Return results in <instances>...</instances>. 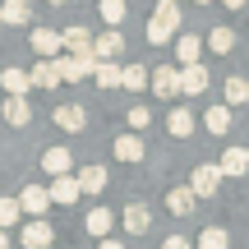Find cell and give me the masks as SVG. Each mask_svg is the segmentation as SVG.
Wrapping results in <instances>:
<instances>
[{
	"label": "cell",
	"instance_id": "33",
	"mask_svg": "<svg viewBox=\"0 0 249 249\" xmlns=\"http://www.w3.org/2000/svg\"><path fill=\"white\" fill-rule=\"evenodd\" d=\"M18 217H23V208H18V198H0V231H5V226H14Z\"/></svg>",
	"mask_w": 249,
	"mask_h": 249
},
{
	"label": "cell",
	"instance_id": "1",
	"mask_svg": "<svg viewBox=\"0 0 249 249\" xmlns=\"http://www.w3.org/2000/svg\"><path fill=\"white\" fill-rule=\"evenodd\" d=\"M180 23H185L180 5H157V9H152V18H148V42H152V46L171 42V37L180 33Z\"/></svg>",
	"mask_w": 249,
	"mask_h": 249
},
{
	"label": "cell",
	"instance_id": "30",
	"mask_svg": "<svg viewBox=\"0 0 249 249\" xmlns=\"http://www.w3.org/2000/svg\"><path fill=\"white\" fill-rule=\"evenodd\" d=\"M249 102V83L235 74V79H226V107H245Z\"/></svg>",
	"mask_w": 249,
	"mask_h": 249
},
{
	"label": "cell",
	"instance_id": "20",
	"mask_svg": "<svg viewBox=\"0 0 249 249\" xmlns=\"http://www.w3.org/2000/svg\"><path fill=\"white\" fill-rule=\"evenodd\" d=\"M0 88H5L9 97H23V92L33 88V79H28L23 70H5V74H0Z\"/></svg>",
	"mask_w": 249,
	"mask_h": 249
},
{
	"label": "cell",
	"instance_id": "13",
	"mask_svg": "<svg viewBox=\"0 0 249 249\" xmlns=\"http://www.w3.org/2000/svg\"><path fill=\"white\" fill-rule=\"evenodd\" d=\"M217 171H222V176H245L249 171V152L245 148H226L222 161H217Z\"/></svg>",
	"mask_w": 249,
	"mask_h": 249
},
{
	"label": "cell",
	"instance_id": "31",
	"mask_svg": "<svg viewBox=\"0 0 249 249\" xmlns=\"http://www.w3.org/2000/svg\"><path fill=\"white\" fill-rule=\"evenodd\" d=\"M226 245H231V235H226L222 226H208V231L198 235V249H226Z\"/></svg>",
	"mask_w": 249,
	"mask_h": 249
},
{
	"label": "cell",
	"instance_id": "18",
	"mask_svg": "<svg viewBox=\"0 0 249 249\" xmlns=\"http://www.w3.org/2000/svg\"><path fill=\"white\" fill-rule=\"evenodd\" d=\"M83 189H79V180L74 176H55V185H51V203H74Z\"/></svg>",
	"mask_w": 249,
	"mask_h": 249
},
{
	"label": "cell",
	"instance_id": "7",
	"mask_svg": "<svg viewBox=\"0 0 249 249\" xmlns=\"http://www.w3.org/2000/svg\"><path fill=\"white\" fill-rule=\"evenodd\" d=\"M18 208H23V213H33V217H42L46 208H51V189L28 185V189H23V198H18Z\"/></svg>",
	"mask_w": 249,
	"mask_h": 249
},
{
	"label": "cell",
	"instance_id": "6",
	"mask_svg": "<svg viewBox=\"0 0 249 249\" xmlns=\"http://www.w3.org/2000/svg\"><path fill=\"white\" fill-rule=\"evenodd\" d=\"M33 51L42 55V60H55V55H60V33H55V28H37L33 33Z\"/></svg>",
	"mask_w": 249,
	"mask_h": 249
},
{
	"label": "cell",
	"instance_id": "12",
	"mask_svg": "<svg viewBox=\"0 0 249 249\" xmlns=\"http://www.w3.org/2000/svg\"><path fill=\"white\" fill-rule=\"evenodd\" d=\"M120 222H124V231H129V235H143V231L152 226V213H148L143 203H129V208H124V217H120Z\"/></svg>",
	"mask_w": 249,
	"mask_h": 249
},
{
	"label": "cell",
	"instance_id": "41",
	"mask_svg": "<svg viewBox=\"0 0 249 249\" xmlns=\"http://www.w3.org/2000/svg\"><path fill=\"white\" fill-rule=\"evenodd\" d=\"M51 5H65V0H51Z\"/></svg>",
	"mask_w": 249,
	"mask_h": 249
},
{
	"label": "cell",
	"instance_id": "17",
	"mask_svg": "<svg viewBox=\"0 0 249 249\" xmlns=\"http://www.w3.org/2000/svg\"><path fill=\"white\" fill-rule=\"evenodd\" d=\"M83 226H88V235H97V240H107V231L116 226V217H111L107 208H92V213L83 217Z\"/></svg>",
	"mask_w": 249,
	"mask_h": 249
},
{
	"label": "cell",
	"instance_id": "35",
	"mask_svg": "<svg viewBox=\"0 0 249 249\" xmlns=\"http://www.w3.org/2000/svg\"><path fill=\"white\" fill-rule=\"evenodd\" d=\"M161 249H194V245H189L185 235H166V240H161Z\"/></svg>",
	"mask_w": 249,
	"mask_h": 249
},
{
	"label": "cell",
	"instance_id": "3",
	"mask_svg": "<svg viewBox=\"0 0 249 249\" xmlns=\"http://www.w3.org/2000/svg\"><path fill=\"white\" fill-rule=\"evenodd\" d=\"M189 189H194V198H213L217 189H222V171H217V161H203V166H194V176H189Z\"/></svg>",
	"mask_w": 249,
	"mask_h": 249
},
{
	"label": "cell",
	"instance_id": "2",
	"mask_svg": "<svg viewBox=\"0 0 249 249\" xmlns=\"http://www.w3.org/2000/svg\"><path fill=\"white\" fill-rule=\"evenodd\" d=\"M55 70H60L65 83H79V79H88V74L97 70V55H92V51H79V55L60 51V55H55Z\"/></svg>",
	"mask_w": 249,
	"mask_h": 249
},
{
	"label": "cell",
	"instance_id": "4",
	"mask_svg": "<svg viewBox=\"0 0 249 249\" xmlns=\"http://www.w3.org/2000/svg\"><path fill=\"white\" fill-rule=\"evenodd\" d=\"M148 88L157 92V97H180V70H171V65H161V70H152V79H148Z\"/></svg>",
	"mask_w": 249,
	"mask_h": 249
},
{
	"label": "cell",
	"instance_id": "36",
	"mask_svg": "<svg viewBox=\"0 0 249 249\" xmlns=\"http://www.w3.org/2000/svg\"><path fill=\"white\" fill-rule=\"evenodd\" d=\"M97 249H124V245H120V240H102Z\"/></svg>",
	"mask_w": 249,
	"mask_h": 249
},
{
	"label": "cell",
	"instance_id": "24",
	"mask_svg": "<svg viewBox=\"0 0 249 249\" xmlns=\"http://www.w3.org/2000/svg\"><path fill=\"white\" fill-rule=\"evenodd\" d=\"M148 79H152V74L143 70V65H124V70H120V88H129V92L148 88Z\"/></svg>",
	"mask_w": 249,
	"mask_h": 249
},
{
	"label": "cell",
	"instance_id": "15",
	"mask_svg": "<svg viewBox=\"0 0 249 249\" xmlns=\"http://www.w3.org/2000/svg\"><path fill=\"white\" fill-rule=\"evenodd\" d=\"M28 120H33V107H28V97H5V124L23 129Z\"/></svg>",
	"mask_w": 249,
	"mask_h": 249
},
{
	"label": "cell",
	"instance_id": "21",
	"mask_svg": "<svg viewBox=\"0 0 249 249\" xmlns=\"http://www.w3.org/2000/svg\"><path fill=\"white\" fill-rule=\"evenodd\" d=\"M0 14H5V23L23 28L28 18H33V5H28V0H5V5H0Z\"/></svg>",
	"mask_w": 249,
	"mask_h": 249
},
{
	"label": "cell",
	"instance_id": "32",
	"mask_svg": "<svg viewBox=\"0 0 249 249\" xmlns=\"http://www.w3.org/2000/svg\"><path fill=\"white\" fill-rule=\"evenodd\" d=\"M97 9H102V18H107L111 28L124 23V0H97Z\"/></svg>",
	"mask_w": 249,
	"mask_h": 249
},
{
	"label": "cell",
	"instance_id": "40",
	"mask_svg": "<svg viewBox=\"0 0 249 249\" xmlns=\"http://www.w3.org/2000/svg\"><path fill=\"white\" fill-rule=\"evenodd\" d=\"M194 5H208V0H194Z\"/></svg>",
	"mask_w": 249,
	"mask_h": 249
},
{
	"label": "cell",
	"instance_id": "27",
	"mask_svg": "<svg viewBox=\"0 0 249 249\" xmlns=\"http://www.w3.org/2000/svg\"><path fill=\"white\" fill-rule=\"evenodd\" d=\"M203 124H208V134H226L231 129V107H208Z\"/></svg>",
	"mask_w": 249,
	"mask_h": 249
},
{
	"label": "cell",
	"instance_id": "42",
	"mask_svg": "<svg viewBox=\"0 0 249 249\" xmlns=\"http://www.w3.org/2000/svg\"><path fill=\"white\" fill-rule=\"evenodd\" d=\"M0 28H5V14H0Z\"/></svg>",
	"mask_w": 249,
	"mask_h": 249
},
{
	"label": "cell",
	"instance_id": "39",
	"mask_svg": "<svg viewBox=\"0 0 249 249\" xmlns=\"http://www.w3.org/2000/svg\"><path fill=\"white\" fill-rule=\"evenodd\" d=\"M157 5H176V0H157Z\"/></svg>",
	"mask_w": 249,
	"mask_h": 249
},
{
	"label": "cell",
	"instance_id": "5",
	"mask_svg": "<svg viewBox=\"0 0 249 249\" xmlns=\"http://www.w3.org/2000/svg\"><path fill=\"white\" fill-rule=\"evenodd\" d=\"M198 92H208V70L203 65H185L180 70V97H198Z\"/></svg>",
	"mask_w": 249,
	"mask_h": 249
},
{
	"label": "cell",
	"instance_id": "9",
	"mask_svg": "<svg viewBox=\"0 0 249 249\" xmlns=\"http://www.w3.org/2000/svg\"><path fill=\"white\" fill-rule=\"evenodd\" d=\"M120 51H124V37L116 33V28L102 33L97 42H92V55H97V60H120Z\"/></svg>",
	"mask_w": 249,
	"mask_h": 249
},
{
	"label": "cell",
	"instance_id": "14",
	"mask_svg": "<svg viewBox=\"0 0 249 249\" xmlns=\"http://www.w3.org/2000/svg\"><path fill=\"white\" fill-rule=\"evenodd\" d=\"M51 240H55V235H51V226H46L42 217H37V222H28V226H23V249H46Z\"/></svg>",
	"mask_w": 249,
	"mask_h": 249
},
{
	"label": "cell",
	"instance_id": "43",
	"mask_svg": "<svg viewBox=\"0 0 249 249\" xmlns=\"http://www.w3.org/2000/svg\"><path fill=\"white\" fill-rule=\"evenodd\" d=\"M245 152H249V148H245Z\"/></svg>",
	"mask_w": 249,
	"mask_h": 249
},
{
	"label": "cell",
	"instance_id": "38",
	"mask_svg": "<svg viewBox=\"0 0 249 249\" xmlns=\"http://www.w3.org/2000/svg\"><path fill=\"white\" fill-rule=\"evenodd\" d=\"M226 5H231V9H240V5H245V0H226Z\"/></svg>",
	"mask_w": 249,
	"mask_h": 249
},
{
	"label": "cell",
	"instance_id": "28",
	"mask_svg": "<svg viewBox=\"0 0 249 249\" xmlns=\"http://www.w3.org/2000/svg\"><path fill=\"white\" fill-rule=\"evenodd\" d=\"M198 51H203L198 37H180V42H176V60L180 65H198Z\"/></svg>",
	"mask_w": 249,
	"mask_h": 249
},
{
	"label": "cell",
	"instance_id": "10",
	"mask_svg": "<svg viewBox=\"0 0 249 249\" xmlns=\"http://www.w3.org/2000/svg\"><path fill=\"white\" fill-rule=\"evenodd\" d=\"M55 124H60V129H70V134H83V124H88V111L83 107H55Z\"/></svg>",
	"mask_w": 249,
	"mask_h": 249
},
{
	"label": "cell",
	"instance_id": "11",
	"mask_svg": "<svg viewBox=\"0 0 249 249\" xmlns=\"http://www.w3.org/2000/svg\"><path fill=\"white\" fill-rule=\"evenodd\" d=\"M60 51H70V55L92 51V33H88V28H65V33H60Z\"/></svg>",
	"mask_w": 249,
	"mask_h": 249
},
{
	"label": "cell",
	"instance_id": "22",
	"mask_svg": "<svg viewBox=\"0 0 249 249\" xmlns=\"http://www.w3.org/2000/svg\"><path fill=\"white\" fill-rule=\"evenodd\" d=\"M166 208H171V213H176V217H189V213H194V189H171V194H166Z\"/></svg>",
	"mask_w": 249,
	"mask_h": 249
},
{
	"label": "cell",
	"instance_id": "23",
	"mask_svg": "<svg viewBox=\"0 0 249 249\" xmlns=\"http://www.w3.org/2000/svg\"><path fill=\"white\" fill-rule=\"evenodd\" d=\"M166 129L176 134V139H189V134H194V116H189L185 107H176V111L166 116Z\"/></svg>",
	"mask_w": 249,
	"mask_h": 249
},
{
	"label": "cell",
	"instance_id": "25",
	"mask_svg": "<svg viewBox=\"0 0 249 249\" xmlns=\"http://www.w3.org/2000/svg\"><path fill=\"white\" fill-rule=\"evenodd\" d=\"M79 189H83V194H102V189H107V171H102V166H83Z\"/></svg>",
	"mask_w": 249,
	"mask_h": 249
},
{
	"label": "cell",
	"instance_id": "37",
	"mask_svg": "<svg viewBox=\"0 0 249 249\" xmlns=\"http://www.w3.org/2000/svg\"><path fill=\"white\" fill-rule=\"evenodd\" d=\"M0 249H9V235H5V231H0Z\"/></svg>",
	"mask_w": 249,
	"mask_h": 249
},
{
	"label": "cell",
	"instance_id": "16",
	"mask_svg": "<svg viewBox=\"0 0 249 249\" xmlns=\"http://www.w3.org/2000/svg\"><path fill=\"white\" fill-rule=\"evenodd\" d=\"M33 79V88H60V70H55V60H37V70L28 74Z\"/></svg>",
	"mask_w": 249,
	"mask_h": 249
},
{
	"label": "cell",
	"instance_id": "29",
	"mask_svg": "<svg viewBox=\"0 0 249 249\" xmlns=\"http://www.w3.org/2000/svg\"><path fill=\"white\" fill-rule=\"evenodd\" d=\"M231 46H235V33H231V28H213V33H208V51L226 55Z\"/></svg>",
	"mask_w": 249,
	"mask_h": 249
},
{
	"label": "cell",
	"instance_id": "19",
	"mask_svg": "<svg viewBox=\"0 0 249 249\" xmlns=\"http://www.w3.org/2000/svg\"><path fill=\"white\" fill-rule=\"evenodd\" d=\"M116 157L120 161H143V139L139 134H120L116 139Z\"/></svg>",
	"mask_w": 249,
	"mask_h": 249
},
{
	"label": "cell",
	"instance_id": "26",
	"mask_svg": "<svg viewBox=\"0 0 249 249\" xmlns=\"http://www.w3.org/2000/svg\"><path fill=\"white\" fill-rule=\"evenodd\" d=\"M92 74H97V83H102L107 92L120 88V65H116V60H97V70H92Z\"/></svg>",
	"mask_w": 249,
	"mask_h": 249
},
{
	"label": "cell",
	"instance_id": "8",
	"mask_svg": "<svg viewBox=\"0 0 249 249\" xmlns=\"http://www.w3.org/2000/svg\"><path fill=\"white\" fill-rule=\"evenodd\" d=\"M70 166H74L70 148H46L42 152V171H46V176H70Z\"/></svg>",
	"mask_w": 249,
	"mask_h": 249
},
{
	"label": "cell",
	"instance_id": "34",
	"mask_svg": "<svg viewBox=\"0 0 249 249\" xmlns=\"http://www.w3.org/2000/svg\"><path fill=\"white\" fill-rule=\"evenodd\" d=\"M148 120H152V111H148V107H129V124H134V129H143Z\"/></svg>",
	"mask_w": 249,
	"mask_h": 249
}]
</instances>
